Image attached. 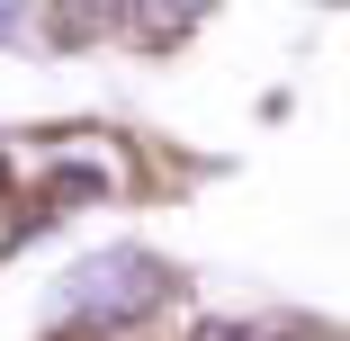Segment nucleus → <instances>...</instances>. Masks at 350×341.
<instances>
[{
    "label": "nucleus",
    "mask_w": 350,
    "mask_h": 341,
    "mask_svg": "<svg viewBox=\"0 0 350 341\" xmlns=\"http://www.w3.org/2000/svg\"><path fill=\"white\" fill-rule=\"evenodd\" d=\"M117 27V0H54V10H45V36L63 45V54H81L90 36H108Z\"/></svg>",
    "instance_id": "obj_3"
},
{
    "label": "nucleus",
    "mask_w": 350,
    "mask_h": 341,
    "mask_svg": "<svg viewBox=\"0 0 350 341\" xmlns=\"http://www.w3.org/2000/svg\"><path fill=\"white\" fill-rule=\"evenodd\" d=\"M189 341H260V332H252V323H225V314H206Z\"/></svg>",
    "instance_id": "obj_4"
},
{
    "label": "nucleus",
    "mask_w": 350,
    "mask_h": 341,
    "mask_svg": "<svg viewBox=\"0 0 350 341\" xmlns=\"http://www.w3.org/2000/svg\"><path fill=\"white\" fill-rule=\"evenodd\" d=\"M162 297H171V269H162L153 251H108V260H90V269H81V305H90V314H108V323L153 314Z\"/></svg>",
    "instance_id": "obj_1"
},
{
    "label": "nucleus",
    "mask_w": 350,
    "mask_h": 341,
    "mask_svg": "<svg viewBox=\"0 0 350 341\" xmlns=\"http://www.w3.org/2000/svg\"><path fill=\"white\" fill-rule=\"evenodd\" d=\"M10 27H18V0H0V36H10Z\"/></svg>",
    "instance_id": "obj_5"
},
{
    "label": "nucleus",
    "mask_w": 350,
    "mask_h": 341,
    "mask_svg": "<svg viewBox=\"0 0 350 341\" xmlns=\"http://www.w3.org/2000/svg\"><path fill=\"white\" fill-rule=\"evenodd\" d=\"M206 10H216V0H126V18H135V36H144V45H180Z\"/></svg>",
    "instance_id": "obj_2"
}]
</instances>
